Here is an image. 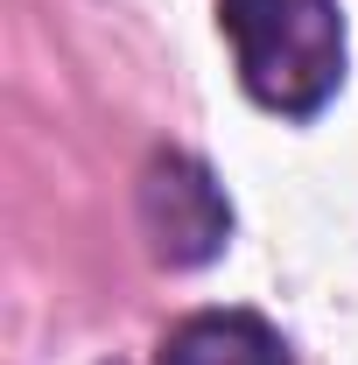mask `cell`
<instances>
[{
  "label": "cell",
  "instance_id": "6da1fadb",
  "mask_svg": "<svg viewBox=\"0 0 358 365\" xmlns=\"http://www.w3.org/2000/svg\"><path fill=\"white\" fill-rule=\"evenodd\" d=\"M239 85L267 113L310 120L344 78V21L337 0H218Z\"/></svg>",
  "mask_w": 358,
  "mask_h": 365
},
{
  "label": "cell",
  "instance_id": "3957f363",
  "mask_svg": "<svg viewBox=\"0 0 358 365\" xmlns=\"http://www.w3.org/2000/svg\"><path fill=\"white\" fill-rule=\"evenodd\" d=\"M162 365H288V344L253 309H204L169 330Z\"/></svg>",
  "mask_w": 358,
  "mask_h": 365
},
{
  "label": "cell",
  "instance_id": "7a4b0ae2",
  "mask_svg": "<svg viewBox=\"0 0 358 365\" xmlns=\"http://www.w3.org/2000/svg\"><path fill=\"white\" fill-rule=\"evenodd\" d=\"M140 225H148L155 253L169 267H204L232 232V204L218 197L211 169H197L183 155H162L140 182Z\"/></svg>",
  "mask_w": 358,
  "mask_h": 365
}]
</instances>
